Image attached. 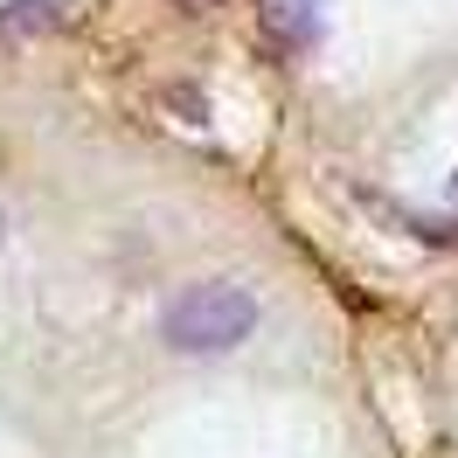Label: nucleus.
Returning a JSON list of instances; mask_svg holds the SVG:
<instances>
[{"mask_svg":"<svg viewBox=\"0 0 458 458\" xmlns=\"http://www.w3.org/2000/svg\"><path fill=\"white\" fill-rule=\"evenodd\" d=\"M250 327H258V299L243 285H188L181 299H174L167 313H160V334H167V347H181V354H229V347L250 341Z\"/></svg>","mask_w":458,"mask_h":458,"instance_id":"obj_1","label":"nucleus"},{"mask_svg":"<svg viewBox=\"0 0 458 458\" xmlns=\"http://www.w3.org/2000/svg\"><path fill=\"white\" fill-rule=\"evenodd\" d=\"M264 42L271 56H306L319 42V0H264Z\"/></svg>","mask_w":458,"mask_h":458,"instance_id":"obj_2","label":"nucleus"},{"mask_svg":"<svg viewBox=\"0 0 458 458\" xmlns=\"http://www.w3.org/2000/svg\"><path fill=\"white\" fill-rule=\"evenodd\" d=\"M63 0H7L0 7V35H21V29H42V21H56Z\"/></svg>","mask_w":458,"mask_h":458,"instance_id":"obj_3","label":"nucleus"},{"mask_svg":"<svg viewBox=\"0 0 458 458\" xmlns=\"http://www.w3.org/2000/svg\"><path fill=\"white\" fill-rule=\"evenodd\" d=\"M181 7H188V14H208V7H216V0H181Z\"/></svg>","mask_w":458,"mask_h":458,"instance_id":"obj_4","label":"nucleus"},{"mask_svg":"<svg viewBox=\"0 0 458 458\" xmlns=\"http://www.w3.org/2000/svg\"><path fill=\"white\" fill-rule=\"evenodd\" d=\"M0 229H7V216H0Z\"/></svg>","mask_w":458,"mask_h":458,"instance_id":"obj_5","label":"nucleus"}]
</instances>
